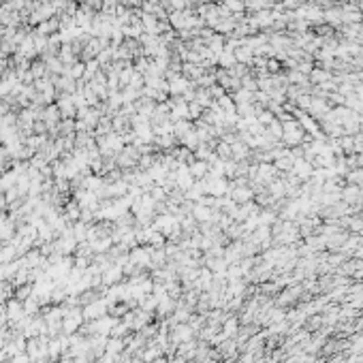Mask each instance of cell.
Segmentation results:
<instances>
[{
  "label": "cell",
  "instance_id": "1",
  "mask_svg": "<svg viewBox=\"0 0 363 363\" xmlns=\"http://www.w3.org/2000/svg\"><path fill=\"white\" fill-rule=\"evenodd\" d=\"M308 77H310V81H312V84H316V86L325 84V81H331V79H335V77L331 75V71H327V69H323V67L314 69V71H312Z\"/></svg>",
  "mask_w": 363,
  "mask_h": 363
}]
</instances>
